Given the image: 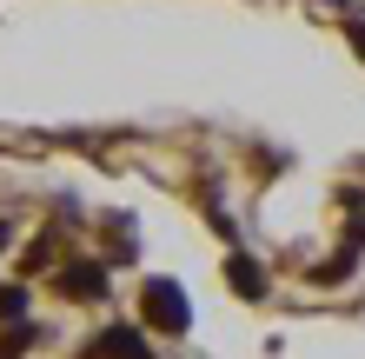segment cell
Listing matches in <instances>:
<instances>
[{
	"label": "cell",
	"instance_id": "1",
	"mask_svg": "<svg viewBox=\"0 0 365 359\" xmlns=\"http://www.w3.org/2000/svg\"><path fill=\"white\" fill-rule=\"evenodd\" d=\"M146 320L180 340V333L192 326V300H186V286H173V280H146Z\"/></svg>",
	"mask_w": 365,
	"mask_h": 359
},
{
	"label": "cell",
	"instance_id": "2",
	"mask_svg": "<svg viewBox=\"0 0 365 359\" xmlns=\"http://www.w3.org/2000/svg\"><path fill=\"white\" fill-rule=\"evenodd\" d=\"M93 353H100V359H160L153 346H146V333H140V326H106Z\"/></svg>",
	"mask_w": 365,
	"mask_h": 359
},
{
	"label": "cell",
	"instance_id": "3",
	"mask_svg": "<svg viewBox=\"0 0 365 359\" xmlns=\"http://www.w3.org/2000/svg\"><path fill=\"white\" fill-rule=\"evenodd\" d=\"M60 293H67V300H106V266H93V260L67 266L60 273Z\"/></svg>",
	"mask_w": 365,
	"mask_h": 359
},
{
	"label": "cell",
	"instance_id": "4",
	"mask_svg": "<svg viewBox=\"0 0 365 359\" xmlns=\"http://www.w3.org/2000/svg\"><path fill=\"white\" fill-rule=\"evenodd\" d=\"M226 280H232L240 300H266V266L246 260V253H232V260H226Z\"/></svg>",
	"mask_w": 365,
	"mask_h": 359
},
{
	"label": "cell",
	"instance_id": "5",
	"mask_svg": "<svg viewBox=\"0 0 365 359\" xmlns=\"http://www.w3.org/2000/svg\"><path fill=\"white\" fill-rule=\"evenodd\" d=\"M346 34H352V47H359V60H365V20H346Z\"/></svg>",
	"mask_w": 365,
	"mask_h": 359
}]
</instances>
